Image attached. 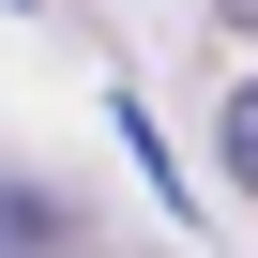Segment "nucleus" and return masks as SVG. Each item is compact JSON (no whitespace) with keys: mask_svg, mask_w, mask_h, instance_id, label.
<instances>
[{"mask_svg":"<svg viewBox=\"0 0 258 258\" xmlns=\"http://www.w3.org/2000/svg\"><path fill=\"white\" fill-rule=\"evenodd\" d=\"M16 16H31V0H16Z\"/></svg>","mask_w":258,"mask_h":258,"instance_id":"obj_3","label":"nucleus"},{"mask_svg":"<svg viewBox=\"0 0 258 258\" xmlns=\"http://www.w3.org/2000/svg\"><path fill=\"white\" fill-rule=\"evenodd\" d=\"M213 137H228V182H243V198H258V76H243V91H228V121H213Z\"/></svg>","mask_w":258,"mask_h":258,"instance_id":"obj_1","label":"nucleus"},{"mask_svg":"<svg viewBox=\"0 0 258 258\" xmlns=\"http://www.w3.org/2000/svg\"><path fill=\"white\" fill-rule=\"evenodd\" d=\"M228 16H243V31H258V0H228Z\"/></svg>","mask_w":258,"mask_h":258,"instance_id":"obj_2","label":"nucleus"}]
</instances>
